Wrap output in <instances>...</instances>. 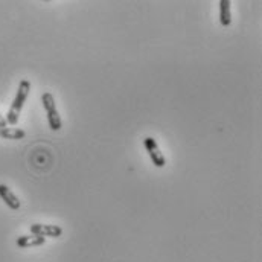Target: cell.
I'll return each instance as SVG.
<instances>
[{
  "instance_id": "cell-1",
  "label": "cell",
  "mask_w": 262,
  "mask_h": 262,
  "mask_svg": "<svg viewBox=\"0 0 262 262\" xmlns=\"http://www.w3.org/2000/svg\"><path fill=\"white\" fill-rule=\"evenodd\" d=\"M29 91H31V83L28 80H21L20 84H18V90L15 93V98H14V101H12V104L9 107V111H8V114L5 117L8 125H12V127L17 125L20 111H21V108H23V105H25V102H26V99L29 96Z\"/></svg>"
},
{
  "instance_id": "cell-2",
  "label": "cell",
  "mask_w": 262,
  "mask_h": 262,
  "mask_svg": "<svg viewBox=\"0 0 262 262\" xmlns=\"http://www.w3.org/2000/svg\"><path fill=\"white\" fill-rule=\"evenodd\" d=\"M41 104H43V107H44V110H46L49 127H51L54 131L61 130L63 122H61V117H60V114H58V110H57V104H55L54 94L49 93V91L43 93V96H41Z\"/></svg>"
},
{
  "instance_id": "cell-3",
  "label": "cell",
  "mask_w": 262,
  "mask_h": 262,
  "mask_svg": "<svg viewBox=\"0 0 262 262\" xmlns=\"http://www.w3.org/2000/svg\"><path fill=\"white\" fill-rule=\"evenodd\" d=\"M144 147H145V150H147V153H148V156H150V159H151V162H153V165L156 168H163L166 165V159H165L163 153L159 150V145H157L156 139L145 137L144 139Z\"/></svg>"
},
{
  "instance_id": "cell-4",
  "label": "cell",
  "mask_w": 262,
  "mask_h": 262,
  "mask_svg": "<svg viewBox=\"0 0 262 262\" xmlns=\"http://www.w3.org/2000/svg\"><path fill=\"white\" fill-rule=\"evenodd\" d=\"M31 235H37L41 238H58L63 235V229L55 224H32L31 226Z\"/></svg>"
},
{
  "instance_id": "cell-5",
  "label": "cell",
  "mask_w": 262,
  "mask_h": 262,
  "mask_svg": "<svg viewBox=\"0 0 262 262\" xmlns=\"http://www.w3.org/2000/svg\"><path fill=\"white\" fill-rule=\"evenodd\" d=\"M0 198L5 201V204L9 209H12V210H18L20 209V200L17 198V195L6 184H0Z\"/></svg>"
},
{
  "instance_id": "cell-6",
  "label": "cell",
  "mask_w": 262,
  "mask_h": 262,
  "mask_svg": "<svg viewBox=\"0 0 262 262\" xmlns=\"http://www.w3.org/2000/svg\"><path fill=\"white\" fill-rule=\"evenodd\" d=\"M46 241V238L37 236V235H23L17 238V246L21 249H28V247H37V246H43Z\"/></svg>"
},
{
  "instance_id": "cell-7",
  "label": "cell",
  "mask_w": 262,
  "mask_h": 262,
  "mask_svg": "<svg viewBox=\"0 0 262 262\" xmlns=\"http://www.w3.org/2000/svg\"><path fill=\"white\" fill-rule=\"evenodd\" d=\"M230 0H220V23L227 28L232 23V12H230Z\"/></svg>"
},
{
  "instance_id": "cell-8",
  "label": "cell",
  "mask_w": 262,
  "mask_h": 262,
  "mask_svg": "<svg viewBox=\"0 0 262 262\" xmlns=\"http://www.w3.org/2000/svg\"><path fill=\"white\" fill-rule=\"evenodd\" d=\"M26 136L25 130L20 128H14V127H6V128H0V137L3 139H9V140H20Z\"/></svg>"
},
{
  "instance_id": "cell-9",
  "label": "cell",
  "mask_w": 262,
  "mask_h": 262,
  "mask_svg": "<svg viewBox=\"0 0 262 262\" xmlns=\"http://www.w3.org/2000/svg\"><path fill=\"white\" fill-rule=\"evenodd\" d=\"M8 127V122H6V119L0 114V128H6Z\"/></svg>"
}]
</instances>
